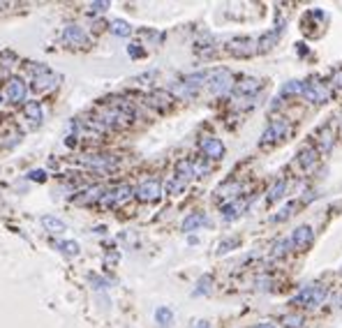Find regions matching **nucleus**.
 <instances>
[{"label":"nucleus","instance_id":"nucleus-15","mask_svg":"<svg viewBox=\"0 0 342 328\" xmlns=\"http://www.w3.org/2000/svg\"><path fill=\"white\" fill-rule=\"evenodd\" d=\"M146 100H148V104L155 106V109H169V104L174 102V97L164 90H157V92H150Z\"/></svg>","mask_w":342,"mask_h":328},{"label":"nucleus","instance_id":"nucleus-3","mask_svg":"<svg viewBox=\"0 0 342 328\" xmlns=\"http://www.w3.org/2000/svg\"><path fill=\"white\" fill-rule=\"evenodd\" d=\"M132 192H134V189L129 187V185H118V187L109 189L106 194H102L100 203H102L104 208H116V206H120V203L127 201V199L132 197Z\"/></svg>","mask_w":342,"mask_h":328},{"label":"nucleus","instance_id":"nucleus-25","mask_svg":"<svg viewBox=\"0 0 342 328\" xmlns=\"http://www.w3.org/2000/svg\"><path fill=\"white\" fill-rule=\"evenodd\" d=\"M211 284H213V277H211V275L199 277L197 289H194V296H206V294H211Z\"/></svg>","mask_w":342,"mask_h":328},{"label":"nucleus","instance_id":"nucleus-30","mask_svg":"<svg viewBox=\"0 0 342 328\" xmlns=\"http://www.w3.org/2000/svg\"><path fill=\"white\" fill-rule=\"evenodd\" d=\"M331 146H333V139H331V132H328V127L321 132V148L324 150H331Z\"/></svg>","mask_w":342,"mask_h":328},{"label":"nucleus","instance_id":"nucleus-32","mask_svg":"<svg viewBox=\"0 0 342 328\" xmlns=\"http://www.w3.org/2000/svg\"><path fill=\"white\" fill-rule=\"evenodd\" d=\"M28 178H30V180H37V183H44L46 173H44L42 169H37V171H30V173H28Z\"/></svg>","mask_w":342,"mask_h":328},{"label":"nucleus","instance_id":"nucleus-26","mask_svg":"<svg viewBox=\"0 0 342 328\" xmlns=\"http://www.w3.org/2000/svg\"><path fill=\"white\" fill-rule=\"evenodd\" d=\"M284 189H287V183H284V180H277V183L273 185V189L268 192V203H275L277 199L284 194Z\"/></svg>","mask_w":342,"mask_h":328},{"label":"nucleus","instance_id":"nucleus-8","mask_svg":"<svg viewBox=\"0 0 342 328\" xmlns=\"http://www.w3.org/2000/svg\"><path fill=\"white\" fill-rule=\"evenodd\" d=\"M162 194V185L157 178H148L143 180L141 185L137 187V199L139 201H155V199H160Z\"/></svg>","mask_w":342,"mask_h":328},{"label":"nucleus","instance_id":"nucleus-5","mask_svg":"<svg viewBox=\"0 0 342 328\" xmlns=\"http://www.w3.org/2000/svg\"><path fill=\"white\" fill-rule=\"evenodd\" d=\"M26 95H28V86L23 79L18 76H12L7 81V86H5V97H7L9 102H14V104H18V102H26Z\"/></svg>","mask_w":342,"mask_h":328},{"label":"nucleus","instance_id":"nucleus-37","mask_svg":"<svg viewBox=\"0 0 342 328\" xmlns=\"http://www.w3.org/2000/svg\"><path fill=\"white\" fill-rule=\"evenodd\" d=\"M0 104H3V97H0Z\"/></svg>","mask_w":342,"mask_h":328},{"label":"nucleus","instance_id":"nucleus-13","mask_svg":"<svg viewBox=\"0 0 342 328\" xmlns=\"http://www.w3.org/2000/svg\"><path fill=\"white\" fill-rule=\"evenodd\" d=\"M245 206H248V201H245V199H234L231 203H226V206L222 208V217H224L226 222L236 220V217H240V213L245 210Z\"/></svg>","mask_w":342,"mask_h":328},{"label":"nucleus","instance_id":"nucleus-9","mask_svg":"<svg viewBox=\"0 0 342 328\" xmlns=\"http://www.w3.org/2000/svg\"><path fill=\"white\" fill-rule=\"evenodd\" d=\"M199 146H201L203 155H206L208 160H222V157H224V143L215 137H203Z\"/></svg>","mask_w":342,"mask_h":328},{"label":"nucleus","instance_id":"nucleus-17","mask_svg":"<svg viewBox=\"0 0 342 328\" xmlns=\"http://www.w3.org/2000/svg\"><path fill=\"white\" fill-rule=\"evenodd\" d=\"M201 224H206V215L203 213H189L187 217L183 220V231H197Z\"/></svg>","mask_w":342,"mask_h":328},{"label":"nucleus","instance_id":"nucleus-24","mask_svg":"<svg viewBox=\"0 0 342 328\" xmlns=\"http://www.w3.org/2000/svg\"><path fill=\"white\" fill-rule=\"evenodd\" d=\"M280 40V28H275V30L271 32V35H263L261 42H259V51H266V49H273V44Z\"/></svg>","mask_w":342,"mask_h":328},{"label":"nucleus","instance_id":"nucleus-21","mask_svg":"<svg viewBox=\"0 0 342 328\" xmlns=\"http://www.w3.org/2000/svg\"><path fill=\"white\" fill-rule=\"evenodd\" d=\"M155 321H157V326H162V328L171 326V321H174V312H171L169 307H157L155 310Z\"/></svg>","mask_w":342,"mask_h":328},{"label":"nucleus","instance_id":"nucleus-31","mask_svg":"<svg viewBox=\"0 0 342 328\" xmlns=\"http://www.w3.org/2000/svg\"><path fill=\"white\" fill-rule=\"evenodd\" d=\"M106 9H109V3H90V12H95V14H102Z\"/></svg>","mask_w":342,"mask_h":328},{"label":"nucleus","instance_id":"nucleus-16","mask_svg":"<svg viewBox=\"0 0 342 328\" xmlns=\"http://www.w3.org/2000/svg\"><path fill=\"white\" fill-rule=\"evenodd\" d=\"M23 113H26V118L30 120V123H42V104L37 100H30L23 104Z\"/></svg>","mask_w":342,"mask_h":328},{"label":"nucleus","instance_id":"nucleus-19","mask_svg":"<svg viewBox=\"0 0 342 328\" xmlns=\"http://www.w3.org/2000/svg\"><path fill=\"white\" fill-rule=\"evenodd\" d=\"M298 164L303 166V169H312V166L317 164V152H314L312 148H303V150L298 152Z\"/></svg>","mask_w":342,"mask_h":328},{"label":"nucleus","instance_id":"nucleus-33","mask_svg":"<svg viewBox=\"0 0 342 328\" xmlns=\"http://www.w3.org/2000/svg\"><path fill=\"white\" fill-rule=\"evenodd\" d=\"M127 53L132 55V58H139V55H143V49H139V44H129Z\"/></svg>","mask_w":342,"mask_h":328},{"label":"nucleus","instance_id":"nucleus-7","mask_svg":"<svg viewBox=\"0 0 342 328\" xmlns=\"http://www.w3.org/2000/svg\"><path fill=\"white\" fill-rule=\"evenodd\" d=\"M79 162L83 166H88V169H97V171H109L118 164V160L111 155H83Z\"/></svg>","mask_w":342,"mask_h":328},{"label":"nucleus","instance_id":"nucleus-20","mask_svg":"<svg viewBox=\"0 0 342 328\" xmlns=\"http://www.w3.org/2000/svg\"><path fill=\"white\" fill-rule=\"evenodd\" d=\"M303 90H305V83L303 81H287L284 86H282V90H280V95L282 97H289V95H303Z\"/></svg>","mask_w":342,"mask_h":328},{"label":"nucleus","instance_id":"nucleus-36","mask_svg":"<svg viewBox=\"0 0 342 328\" xmlns=\"http://www.w3.org/2000/svg\"><path fill=\"white\" fill-rule=\"evenodd\" d=\"M254 328H275V323H259V326H254Z\"/></svg>","mask_w":342,"mask_h":328},{"label":"nucleus","instance_id":"nucleus-2","mask_svg":"<svg viewBox=\"0 0 342 328\" xmlns=\"http://www.w3.org/2000/svg\"><path fill=\"white\" fill-rule=\"evenodd\" d=\"M324 298H326V289L319 286V284H312V286H305L298 296H294L291 303H294V305H308V307H317Z\"/></svg>","mask_w":342,"mask_h":328},{"label":"nucleus","instance_id":"nucleus-29","mask_svg":"<svg viewBox=\"0 0 342 328\" xmlns=\"http://www.w3.org/2000/svg\"><path fill=\"white\" fill-rule=\"evenodd\" d=\"M294 245V240H282V243H277V247H275V252H273V257H282L284 252H289V247Z\"/></svg>","mask_w":342,"mask_h":328},{"label":"nucleus","instance_id":"nucleus-28","mask_svg":"<svg viewBox=\"0 0 342 328\" xmlns=\"http://www.w3.org/2000/svg\"><path fill=\"white\" fill-rule=\"evenodd\" d=\"M282 323H284L287 328H300L303 326V319H300L298 314H287V317L282 319Z\"/></svg>","mask_w":342,"mask_h":328},{"label":"nucleus","instance_id":"nucleus-12","mask_svg":"<svg viewBox=\"0 0 342 328\" xmlns=\"http://www.w3.org/2000/svg\"><path fill=\"white\" fill-rule=\"evenodd\" d=\"M63 40L67 42V44H74V46H83L88 42L86 32H83V28L79 26H65L63 30Z\"/></svg>","mask_w":342,"mask_h":328},{"label":"nucleus","instance_id":"nucleus-14","mask_svg":"<svg viewBox=\"0 0 342 328\" xmlns=\"http://www.w3.org/2000/svg\"><path fill=\"white\" fill-rule=\"evenodd\" d=\"M291 240H294V245L296 247H308V245H312V240H314V234H312V229L310 226H298V229L294 231V236H291Z\"/></svg>","mask_w":342,"mask_h":328},{"label":"nucleus","instance_id":"nucleus-18","mask_svg":"<svg viewBox=\"0 0 342 328\" xmlns=\"http://www.w3.org/2000/svg\"><path fill=\"white\" fill-rule=\"evenodd\" d=\"M42 226H44L46 231H51V234H63V231L67 229V224H65L63 220H58V217H53V215L42 217Z\"/></svg>","mask_w":342,"mask_h":328},{"label":"nucleus","instance_id":"nucleus-23","mask_svg":"<svg viewBox=\"0 0 342 328\" xmlns=\"http://www.w3.org/2000/svg\"><path fill=\"white\" fill-rule=\"evenodd\" d=\"M55 247L63 254H67V257H77L79 254V243H74V240H55Z\"/></svg>","mask_w":342,"mask_h":328},{"label":"nucleus","instance_id":"nucleus-35","mask_svg":"<svg viewBox=\"0 0 342 328\" xmlns=\"http://www.w3.org/2000/svg\"><path fill=\"white\" fill-rule=\"evenodd\" d=\"M333 86L342 88V69H337V72L333 74Z\"/></svg>","mask_w":342,"mask_h":328},{"label":"nucleus","instance_id":"nucleus-34","mask_svg":"<svg viewBox=\"0 0 342 328\" xmlns=\"http://www.w3.org/2000/svg\"><path fill=\"white\" fill-rule=\"evenodd\" d=\"M189 328H211V323H208L206 319H197V321L189 323Z\"/></svg>","mask_w":342,"mask_h":328},{"label":"nucleus","instance_id":"nucleus-4","mask_svg":"<svg viewBox=\"0 0 342 328\" xmlns=\"http://www.w3.org/2000/svg\"><path fill=\"white\" fill-rule=\"evenodd\" d=\"M55 86H58V74H53L49 67H44V65L37 67L35 79H32V88H35V92H46Z\"/></svg>","mask_w":342,"mask_h":328},{"label":"nucleus","instance_id":"nucleus-27","mask_svg":"<svg viewBox=\"0 0 342 328\" xmlns=\"http://www.w3.org/2000/svg\"><path fill=\"white\" fill-rule=\"evenodd\" d=\"M259 88H261V83L257 81V79H245L243 83L238 86V92H243V95H248V92H257Z\"/></svg>","mask_w":342,"mask_h":328},{"label":"nucleus","instance_id":"nucleus-10","mask_svg":"<svg viewBox=\"0 0 342 328\" xmlns=\"http://www.w3.org/2000/svg\"><path fill=\"white\" fill-rule=\"evenodd\" d=\"M303 95L308 97L310 102H314V104H324V102H328V90H326V86H324V83H319V81L305 83Z\"/></svg>","mask_w":342,"mask_h":328},{"label":"nucleus","instance_id":"nucleus-6","mask_svg":"<svg viewBox=\"0 0 342 328\" xmlns=\"http://www.w3.org/2000/svg\"><path fill=\"white\" fill-rule=\"evenodd\" d=\"M289 132V125H287V120H273L271 125L266 127V132L261 134V146H271V143H275V141H280L284 134Z\"/></svg>","mask_w":342,"mask_h":328},{"label":"nucleus","instance_id":"nucleus-1","mask_svg":"<svg viewBox=\"0 0 342 328\" xmlns=\"http://www.w3.org/2000/svg\"><path fill=\"white\" fill-rule=\"evenodd\" d=\"M231 86H234V76H231L229 69H215V72H211V76H208V88H211L213 95H224V92L231 90Z\"/></svg>","mask_w":342,"mask_h":328},{"label":"nucleus","instance_id":"nucleus-11","mask_svg":"<svg viewBox=\"0 0 342 328\" xmlns=\"http://www.w3.org/2000/svg\"><path fill=\"white\" fill-rule=\"evenodd\" d=\"M254 51H257V49H254V40H250V37H236V40L229 42V53L240 55V58L252 55Z\"/></svg>","mask_w":342,"mask_h":328},{"label":"nucleus","instance_id":"nucleus-22","mask_svg":"<svg viewBox=\"0 0 342 328\" xmlns=\"http://www.w3.org/2000/svg\"><path fill=\"white\" fill-rule=\"evenodd\" d=\"M111 32L118 35V37H129L132 26H129L127 21H123V18H116V21H111Z\"/></svg>","mask_w":342,"mask_h":328}]
</instances>
